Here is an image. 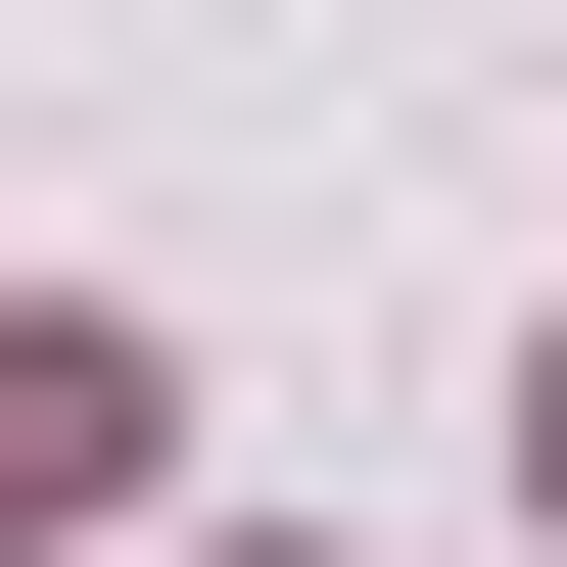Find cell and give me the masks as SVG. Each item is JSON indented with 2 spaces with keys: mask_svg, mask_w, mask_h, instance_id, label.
Returning a JSON list of instances; mask_svg holds the SVG:
<instances>
[{
  "mask_svg": "<svg viewBox=\"0 0 567 567\" xmlns=\"http://www.w3.org/2000/svg\"><path fill=\"white\" fill-rule=\"evenodd\" d=\"M48 520H142V331H0V567Z\"/></svg>",
  "mask_w": 567,
  "mask_h": 567,
  "instance_id": "1",
  "label": "cell"
},
{
  "mask_svg": "<svg viewBox=\"0 0 567 567\" xmlns=\"http://www.w3.org/2000/svg\"><path fill=\"white\" fill-rule=\"evenodd\" d=\"M520 473H567V425H520Z\"/></svg>",
  "mask_w": 567,
  "mask_h": 567,
  "instance_id": "2",
  "label": "cell"
}]
</instances>
